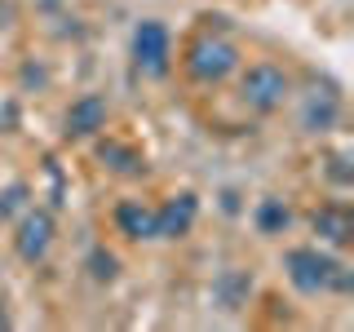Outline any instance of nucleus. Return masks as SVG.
Masks as SVG:
<instances>
[{"mask_svg": "<svg viewBox=\"0 0 354 332\" xmlns=\"http://www.w3.org/2000/svg\"><path fill=\"white\" fill-rule=\"evenodd\" d=\"M283 270H288V279H292V288L306 293V297L328 293V288L332 293H350V284H354L350 266H341L337 257H328V252H319V248H288Z\"/></svg>", "mask_w": 354, "mask_h": 332, "instance_id": "obj_1", "label": "nucleus"}, {"mask_svg": "<svg viewBox=\"0 0 354 332\" xmlns=\"http://www.w3.org/2000/svg\"><path fill=\"white\" fill-rule=\"evenodd\" d=\"M288 93H292V80H288V71L274 66V62H252L248 71L239 75V102L248 111H257V116H274V111L288 102Z\"/></svg>", "mask_w": 354, "mask_h": 332, "instance_id": "obj_2", "label": "nucleus"}, {"mask_svg": "<svg viewBox=\"0 0 354 332\" xmlns=\"http://www.w3.org/2000/svg\"><path fill=\"white\" fill-rule=\"evenodd\" d=\"M186 75L195 84H221L230 71H239V49L226 36H199L186 44Z\"/></svg>", "mask_w": 354, "mask_h": 332, "instance_id": "obj_3", "label": "nucleus"}, {"mask_svg": "<svg viewBox=\"0 0 354 332\" xmlns=\"http://www.w3.org/2000/svg\"><path fill=\"white\" fill-rule=\"evenodd\" d=\"M133 66H138L142 75H151V80H160V75H169L173 66V36L164 22H138V31H133Z\"/></svg>", "mask_w": 354, "mask_h": 332, "instance_id": "obj_4", "label": "nucleus"}, {"mask_svg": "<svg viewBox=\"0 0 354 332\" xmlns=\"http://www.w3.org/2000/svg\"><path fill=\"white\" fill-rule=\"evenodd\" d=\"M53 239H58V221H53L49 208H22L18 226H14V252L22 261H44L53 248Z\"/></svg>", "mask_w": 354, "mask_h": 332, "instance_id": "obj_5", "label": "nucleus"}, {"mask_svg": "<svg viewBox=\"0 0 354 332\" xmlns=\"http://www.w3.org/2000/svg\"><path fill=\"white\" fill-rule=\"evenodd\" d=\"M195 213H199V199L191 191L173 195L164 208H155V239H182V235H191Z\"/></svg>", "mask_w": 354, "mask_h": 332, "instance_id": "obj_6", "label": "nucleus"}, {"mask_svg": "<svg viewBox=\"0 0 354 332\" xmlns=\"http://www.w3.org/2000/svg\"><path fill=\"white\" fill-rule=\"evenodd\" d=\"M106 116H111L106 98L102 93H84V98L71 102V111H66L62 133H66V138H93L97 129H106Z\"/></svg>", "mask_w": 354, "mask_h": 332, "instance_id": "obj_7", "label": "nucleus"}, {"mask_svg": "<svg viewBox=\"0 0 354 332\" xmlns=\"http://www.w3.org/2000/svg\"><path fill=\"white\" fill-rule=\"evenodd\" d=\"M115 226L129 239H155V208L142 204V199H124L115 208Z\"/></svg>", "mask_w": 354, "mask_h": 332, "instance_id": "obj_8", "label": "nucleus"}, {"mask_svg": "<svg viewBox=\"0 0 354 332\" xmlns=\"http://www.w3.org/2000/svg\"><path fill=\"white\" fill-rule=\"evenodd\" d=\"M310 226H315V235H319V239L337 243V248L354 239V217H350V208H341V204H328V208H319Z\"/></svg>", "mask_w": 354, "mask_h": 332, "instance_id": "obj_9", "label": "nucleus"}, {"mask_svg": "<svg viewBox=\"0 0 354 332\" xmlns=\"http://www.w3.org/2000/svg\"><path fill=\"white\" fill-rule=\"evenodd\" d=\"M337 116H341V102L332 93L310 98V107H306V116H301V129L306 133H328L332 124H337Z\"/></svg>", "mask_w": 354, "mask_h": 332, "instance_id": "obj_10", "label": "nucleus"}, {"mask_svg": "<svg viewBox=\"0 0 354 332\" xmlns=\"http://www.w3.org/2000/svg\"><path fill=\"white\" fill-rule=\"evenodd\" d=\"M252 221H257V230H261V235H283V230H288V221H292V213H288V204H283V199H261V204H257V213H252Z\"/></svg>", "mask_w": 354, "mask_h": 332, "instance_id": "obj_11", "label": "nucleus"}, {"mask_svg": "<svg viewBox=\"0 0 354 332\" xmlns=\"http://www.w3.org/2000/svg\"><path fill=\"white\" fill-rule=\"evenodd\" d=\"M102 160L115 173H142V169H147V160H142L133 147H124V142H106V147H102Z\"/></svg>", "mask_w": 354, "mask_h": 332, "instance_id": "obj_12", "label": "nucleus"}, {"mask_svg": "<svg viewBox=\"0 0 354 332\" xmlns=\"http://www.w3.org/2000/svg\"><path fill=\"white\" fill-rule=\"evenodd\" d=\"M27 199H31V186H27V182H14V186H5V191H0V221L18 217L22 208H27Z\"/></svg>", "mask_w": 354, "mask_h": 332, "instance_id": "obj_13", "label": "nucleus"}, {"mask_svg": "<svg viewBox=\"0 0 354 332\" xmlns=\"http://www.w3.org/2000/svg\"><path fill=\"white\" fill-rule=\"evenodd\" d=\"M88 270H93L97 284H111V279H115V270H120V261L111 257L106 248H93V252H88Z\"/></svg>", "mask_w": 354, "mask_h": 332, "instance_id": "obj_14", "label": "nucleus"}, {"mask_svg": "<svg viewBox=\"0 0 354 332\" xmlns=\"http://www.w3.org/2000/svg\"><path fill=\"white\" fill-rule=\"evenodd\" d=\"M328 177H332V182H341V186H346L350 182V155L346 151H337V155H332V160H328Z\"/></svg>", "mask_w": 354, "mask_h": 332, "instance_id": "obj_15", "label": "nucleus"}, {"mask_svg": "<svg viewBox=\"0 0 354 332\" xmlns=\"http://www.w3.org/2000/svg\"><path fill=\"white\" fill-rule=\"evenodd\" d=\"M0 328H9V315H5V302H0Z\"/></svg>", "mask_w": 354, "mask_h": 332, "instance_id": "obj_16", "label": "nucleus"}]
</instances>
